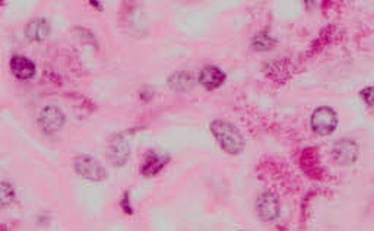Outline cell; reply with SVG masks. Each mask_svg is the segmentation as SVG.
Returning a JSON list of instances; mask_svg holds the SVG:
<instances>
[{
    "instance_id": "7a4b0ae2",
    "label": "cell",
    "mask_w": 374,
    "mask_h": 231,
    "mask_svg": "<svg viewBox=\"0 0 374 231\" xmlns=\"http://www.w3.org/2000/svg\"><path fill=\"white\" fill-rule=\"evenodd\" d=\"M73 170L80 177L93 183H104L109 178V172L101 161L89 154H81L73 160Z\"/></svg>"
},
{
    "instance_id": "6da1fadb",
    "label": "cell",
    "mask_w": 374,
    "mask_h": 231,
    "mask_svg": "<svg viewBox=\"0 0 374 231\" xmlns=\"http://www.w3.org/2000/svg\"><path fill=\"white\" fill-rule=\"evenodd\" d=\"M218 145L230 156H239L246 147V140L239 131V127L228 120L216 119L209 126Z\"/></svg>"
},
{
    "instance_id": "9c48e42d",
    "label": "cell",
    "mask_w": 374,
    "mask_h": 231,
    "mask_svg": "<svg viewBox=\"0 0 374 231\" xmlns=\"http://www.w3.org/2000/svg\"><path fill=\"white\" fill-rule=\"evenodd\" d=\"M9 68L18 81H31L37 73L35 63L30 57L22 55L12 56L9 60Z\"/></svg>"
},
{
    "instance_id": "277c9868",
    "label": "cell",
    "mask_w": 374,
    "mask_h": 231,
    "mask_svg": "<svg viewBox=\"0 0 374 231\" xmlns=\"http://www.w3.org/2000/svg\"><path fill=\"white\" fill-rule=\"evenodd\" d=\"M170 163V156L167 152L158 151V149H149L142 164L139 167V172L145 177H156L158 176L167 165Z\"/></svg>"
},
{
    "instance_id": "5bb4252c",
    "label": "cell",
    "mask_w": 374,
    "mask_h": 231,
    "mask_svg": "<svg viewBox=\"0 0 374 231\" xmlns=\"http://www.w3.org/2000/svg\"><path fill=\"white\" fill-rule=\"evenodd\" d=\"M17 199V190L15 186L12 182L3 181L2 185H0V201H2V207L8 208L9 205H12Z\"/></svg>"
},
{
    "instance_id": "4fadbf2b",
    "label": "cell",
    "mask_w": 374,
    "mask_h": 231,
    "mask_svg": "<svg viewBox=\"0 0 374 231\" xmlns=\"http://www.w3.org/2000/svg\"><path fill=\"white\" fill-rule=\"evenodd\" d=\"M252 50L253 51H269L277 47V38L270 35L266 31L257 33L252 40Z\"/></svg>"
},
{
    "instance_id": "8992f818",
    "label": "cell",
    "mask_w": 374,
    "mask_h": 231,
    "mask_svg": "<svg viewBox=\"0 0 374 231\" xmlns=\"http://www.w3.org/2000/svg\"><path fill=\"white\" fill-rule=\"evenodd\" d=\"M64 122H66V115L57 106H46L38 114V124L47 135H53L60 131Z\"/></svg>"
},
{
    "instance_id": "8fae6325",
    "label": "cell",
    "mask_w": 374,
    "mask_h": 231,
    "mask_svg": "<svg viewBox=\"0 0 374 231\" xmlns=\"http://www.w3.org/2000/svg\"><path fill=\"white\" fill-rule=\"evenodd\" d=\"M50 24L46 18H35L27 24V27L24 30L25 38L30 43H43L46 41L50 35Z\"/></svg>"
},
{
    "instance_id": "ba28073f",
    "label": "cell",
    "mask_w": 374,
    "mask_h": 231,
    "mask_svg": "<svg viewBox=\"0 0 374 231\" xmlns=\"http://www.w3.org/2000/svg\"><path fill=\"white\" fill-rule=\"evenodd\" d=\"M109 158L115 167H123L131 158V142L126 133L115 135L109 147Z\"/></svg>"
},
{
    "instance_id": "52a82bcc",
    "label": "cell",
    "mask_w": 374,
    "mask_h": 231,
    "mask_svg": "<svg viewBox=\"0 0 374 231\" xmlns=\"http://www.w3.org/2000/svg\"><path fill=\"white\" fill-rule=\"evenodd\" d=\"M358 145L350 138H342L333 144L332 156L339 165H353L358 160Z\"/></svg>"
},
{
    "instance_id": "2e32d148",
    "label": "cell",
    "mask_w": 374,
    "mask_h": 231,
    "mask_svg": "<svg viewBox=\"0 0 374 231\" xmlns=\"http://www.w3.org/2000/svg\"><path fill=\"white\" fill-rule=\"evenodd\" d=\"M361 97L367 102L368 106H374V88H364L363 91H361Z\"/></svg>"
},
{
    "instance_id": "30bf717a",
    "label": "cell",
    "mask_w": 374,
    "mask_h": 231,
    "mask_svg": "<svg viewBox=\"0 0 374 231\" xmlns=\"http://www.w3.org/2000/svg\"><path fill=\"white\" fill-rule=\"evenodd\" d=\"M227 75L225 72L215 65L203 66L199 72L198 82L206 89V91H215V89L221 88L225 82Z\"/></svg>"
},
{
    "instance_id": "9a60e30c",
    "label": "cell",
    "mask_w": 374,
    "mask_h": 231,
    "mask_svg": "<svg viewBox=\"0 0 374 231\" xmlns=\"http://www.w3.org/2000/svg\"><path fill=\"white\" fill-rule=\"evenodd\" d=\"M120 207L122 210L129 214V215H133V210H132V203H131V198H129V192H124V195L120 201Z\"/></svg>"
},
{
    "instance_id": "3957f363",
    "label": "cell",
    "mask_w": 374,
    "mask_h": 231,
    "mask_svg": "<svg viewBox=\"0 0 374 231\" xmlns=\"http://www.w3.org/2000/svg\"><path fill=\"white\" fill-rule=\"evenodd\" d=\"M310 126L319 136H329L337 131L338 114L329 106H320L312 113Z\"/></svg>"
},
{
    "instance_id": "7c38bea8",
    "label": "cell",
    "mask_w": 374,
    "mask_h": 231,
    "mask_svg": "<svg viewBox=\"0 0 374 231\" xmlns=\"http://www.w3.org/2000/svg\"><path fill=\"white\" fill-rule=\"evenodd\" d=\"M167 84H169V88L171 89V91L187 93L193 86H195V80H193L191 73L186 71H177L169 76Z\"/></svg>"
},
{
    "instance_id": "5b68a950",
    "label": "cell",
    "mask_w": 374,
    "mask_h": 231,
    "mask_svg": "<svg viewBox=\"0 0 374 231\" xmlns=\"http://www.w3.org/2000/svg\"><path fill=\"white\" fill-rule=\"evenodd\" d=\"M256 212L261 220L275 221L281 214V201L272 192H263L256 199Z\"/></svg>"
}]
</instances>
